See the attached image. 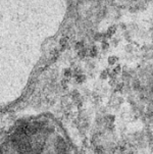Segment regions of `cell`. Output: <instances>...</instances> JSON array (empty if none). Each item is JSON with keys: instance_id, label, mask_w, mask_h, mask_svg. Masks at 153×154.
<instances>
[{"instance_id": "cell-1", "label": "cell", "mask_w": 153, "mask_h": 154, "mask_svg": "<svg viewBox=\"0 0 153 154\" xmlns=\"http://www.w3.org/2000/svg\"><path fill=\"white\" fill-rule=\"evenodd\" d=\"M0 154H77L55 119L47 116L29 117L0 138Z\"/></svg>"}]
</instances>
